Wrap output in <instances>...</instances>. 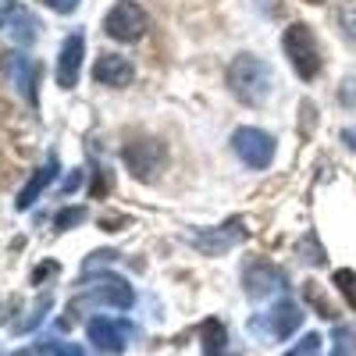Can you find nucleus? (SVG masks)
I'll use <instances>...</instances> for the list:
<instances>
[{"label":"nucleus","instance_id":"f257e3e1","mask_svg":"<svg viewBox=\"0 0 356 356\" xmlns=\"http://www.w3.org/2000/svg\"><path fill=\"white\" fill-rule=\"evenodd\" d=\"M271 82H275V75H271V68H267L260 57L243 54V57H235V61L228 65L232 93L239 97L243 104H250V107H260L267 97H271Z\"/></svg>","mask_w":356,"mask_h":356},{"label":"nucleus","instance_id":"f03ea898","mask_svg":"<svg viewBox=\"0 0 356 356\" xmlns=\"http://www.w3.org/2000/svg\"><path fill=\"white\" fill-rule=\"evenodd\" d=\"M282 47L289 54L292 68L300 72V79H314L321 72V65H324L321 61V47H317V40H314V33H310L307 25H289Z\"/></svg>","mask_w":356,"mask_h":356},{"label":"nucleus","instance_id":"7ed1b4c3","mask_svg":"<svg viewBox=\"0 0 356 356\" xmlns=\"http://www.w3.org/2000/svg\"><path fill=\"white\" fill-rule=\"evenodd\" d=\"M146 11L139 4H132V0H118V4L111 8V15L104 18V33L118 43H136L143 33H146Z\"/></svg>","mask_w":356,"mask_h":356},{"label":"nucleus","instance_id":"20e7f679","mask_svg":"<svg viewBox=\"0 0 356 356\" xmlns=\"http://www.w3.org/2000/svg\"><path fill=\"white\" fill-rule=\"evenodd\" d=\"M232 146L250 168H267L275 157V139L260 129H239L232 136Z\"/></svg>","mask_w":356,"mask_h":356},{"label":"nucleus","instance_id":"39448f33","mask_svg":"<svg viewBox=\"0 0 356 356\" xmlns=\"http://www.w3.org/2000/svg\"><path fill=\"white\" fill-rule=\"evenodd\" d=\"M161 161H164V150H161L157 139H139V143L125 146V164H129V171L136 178H150Z\"/></svg>","mask_w":356,"mask_h":356},{"label":"nucleus","instance_id":"423d86ee","mask_svg":"<svg viewBox=\"0 0 356 356\" xmlns=\"http://www.w3.org/2000/svg\"><path fill=\"white\" fill-rule=\"evenodd\" d=\"M246 235V228H243V221L235 218V221H228L225 228H214V232H196L193 235V246L196 250H203V253H211V257H218V253H225V250H232L235 243H239Z\"/></svg>","mask_w":356,"mask_h":356},{"label":"nucleus","instance_id":"0eeeda50","mask_svg":"<svg viewBox=\"0 0 356 356\" xmlns=\"http://www.w3.org/2000/svg\"><path fill=\"white\" fill-rule=\"evenodd\" d=\"M300 321H303V310L296 303H289V300H282L264 321H253V332L267 324V335H271V339H285V335H292L296 328H300Z\"/></svg>","mask_w":356,"mask_h":356},{"label":"nucleus","instance_id":"6e6552de","mask_svg":"<svg viewBox=\"0 0 356 356\" xmlns=\"http://www.w3.org/2000/svg\"><path fill=\"white\" fill-rule=\"evenodd\" d=\"M4 68L15 79V86L22 89V97L29 104H36V82H40V65L29 61L25 54H4Z\"/></svg>","mask_w":356,"mask_h":356},{"label":"nucleus","instance_id":"1a4fd4ad","mask_svg":"<svg viewBox=\"0 0 356 356\" xmlns=\"http://www.w3.org/2000/svg\"><path fill=\"white\" fill-rule=\"evenodd\" d=\"M89 339H93L97 349H104V353H122L125 349V321L93 317L89 321Z\"/></svg>","mask_w":356,"mask_h":356},{"label":"nucleus","instance_id":"9d476101","mask_svg":"<svg viewBox=\"0 0 356 356\" xmlns=\"http://www.w3.org/2000/svg\"><path fill=\"white\" fill-rule=\"evenodd\" d=\"M132 65H129V57L122 54H100L97 57V68H93V79L100 86H129L132 82Z\"/></svg>","mask_w":356,"mask_h":356},{"label":"nucleus","instance_id":"9b49d317","mask_svg":"<svg viewBox=\"0 0 356 356\" xmlns=\"http://www.w3.org/2000/svg\"><path fill=\"white\" fill-rule=\"evenodd\" d=\"M82 47H86L82 33H72V36L65 40V47H61V61H57V82H61L65 89H72V86L79 82V68H82Z\"/></svg>","mask_w":356,"mask_h":356},{"label":"nucleus","instance_id":"f8f14e48","mask_svg":"<svg viewBox=\"0 0 356 356\" xmlns=\"http://www.w3.org/2000/svg\"><path fill=\"white\" fill-rule=\"evenodd\" d=\"M86 300L89 303H111V307H129L132 303V289L122 282V278H114V275H107V278H100L93 289L86 292Z\"/></svg>","mask_w":356,"mask_h":356},{"label":"nucleus","instance_id":"ddd939ff","mask_svg":"<svg viewBox=\"0 0 356 356\" xmlns=\"http://www.w3.org/2000/svg\"><path fill=\"white\" fill-rule=\"evenodd\" d=\"M282 271H275L271 264H253L250 271H246V292L253 296H267V292H275V289H282Z\"/></svg>","mask_w":356,"mask_h":356},{"label":"nucleus","instance_id":"4468645a","mask_svg":"<svg viewBox=\"0 0 356 356\" xmlns=\"http://www.w3.org/2000/svg\"><path fill=\"white\" fill-rule=\"evenodd\" d=\"M54 175H57V157H50V161H47V168H40L33 178H29V186H25V189L18 193V200H15L18 211H29V207L36 203V196H40V193L54 182Z\"/></svg>","mask_w":356,"mask_h":356},{"label":"nucleus","instance_id":"2eb2a0df","mask_svg":"<svg viewBox=\"0 0 356 356\" xmlns=\"http://www.w3.org/2000/svg\"><path fill=\"white\" fill-rule=\"evenodd\" d=\"M200 332H203V339H207V342H203L207 353H211V356L221 353V346H225V328H221L218 321H203V328H200Z\"/></svg>","mask_w":356,"mask_h":356},{"label":"nucleus","instance_id":"dca6fc26","mask_svg":"<svg viewBox=\"0 0 356 356\" xmlns=\"http://www.w3.org/2000/svg\"><path fill=\"white\" fill-rule=\"evenodd\" d=\"M335 289L346 296V303L356 310V271H349V267H342V271H335Z\"/></svg>","mask_w":356,"mask_h":356},{"label":"nucleus","instance_id":"f3484780","mask_svg":"<svg viewBox=\"0 0 356 356\" xmlns=\"http://www.w3.org/2000/svg\"><path fill=\"white\" fill-rule=\"evenodd\" d=\"M332 356H356V328H339L335 332V353Z\"/></svg>","mask_w":356,"mask_h":356},{"label":"nucleus","instance_id":"a211bd4d","mask_svg":"<svg viewBox=\"0 0 356 356\" xmlns=\"http://www.w3.org/2000/svg\"><path fill=\"white\" fill-rule=\"evenodd\" d=\"M339 22H342V29L356 40V0H342V8H339Z\"/></svg>","mask_w":356,"mask_h":356},{"label":"nucleus","instance_id":"6ab92c4d","mask_svg":"<svg viewBox=\"0 0 356 356\" xmlns=\"http://www.w3.org/2000/svg\"><path fill=\"white\" fill-rule=\"evenodd\" d=\"M307 300H310V303L317 307V314H321V317H335V310H332V303H328V300H324V296H321V289H317L314 282H307Z\"/></svg>","mask_w":356,"mask_h":356},{"label":"nucleus","instance_id":"aec40b11","mask_svg":"<svg viewBox=\"0 0 356 356\" xmlns=\"http://www.w3.org/2000/svg\"><path fill=\"white\" fill-rule=\"evenodd\" d=\"M317 353H321V335H307L289 356H317Z\"/></svg>","mask_w":356,"mask_h":356},{"label":"nucleus","instance_id":"412c9836","mask_svg":"<svg viewBox=\"0 0 356 356\" xmlns=\"http://www.w3.org/2000/svg\"><path fill=\"white\" fill-rule=\"evenodd\" d=\"M82 218H86V211H82V207H75V211H61V214H57V218H54V225L65 232L68 225H79Z\"/></svg>","mask_w":356,"mask_h":356},{"label":"nucleus","instance_id":"4be33fe9","mask_svg":"<svg viewBox=\"0 0 356 356\" xmlns=\"http://www.w3.org/2000/svg\"><path fill=\"white\" fill-rule=\"evenodd\" d=\"M339 97H342V104H346V107H356V79H346V82H342Z\"/></svg>","mask_w":356,"mask_h":356},{"label":"nucleus","instance_id":"5701e85b","mask_svg":"<svg viewBox=\"0 0 356 356\" xmlns=\"http://www.w3.org/2000/svg\"><path fill=\"white\" fill-rule=\"evenodd\" d=\"M18 11H22V8L15 4V0H0V25H4V22H15Z\"/></svg>","mask_w":356,"mask_h":356},{"label":"nucleus","instance_id":"b1692460","mask_svg":"<svg viewBox=\"0 0 356 356\" xmlns=\"http://www.w3.org/2000/svg\"><path fill=\"white\" fill-rule=\"evenodd\" d=\"M47 4H50L54 11H61V15H68V11H75V8H79V0H47Z\"/></svg>","mask_w":356,"mask_h":356},{"label":"nucleus","instance_id":"393cba45","mask_svg":"<svg viewBox=\"0 0 356 356\" xmlns=\"http://www.w3.org/2000/svg\"><path fill=\"white\" fill-rule=\"evenodd\" d=\"M54 271H57V264H43V267H36V275H33V282L40 285V282H43V278H50Z\"/></svg>","mask_w":356,"mask_h":356},{"label":"nucleus","instance_id":"a878e982","mask_svg":"<svg viewBox=\"0 0 356 356\" xmlns=\"http://www.w3.org/2000/svg\"><path fill=\"white\" fill-rule=\"evenodd\" d=\"M54 356H86V353H82L79 346H57V349H54Z\"/></svg>","mask_w":356,"mask_h":356},{"label":"nucleus","instance_id":"bb28decb","mask_svg":"<svg viewBox=\"0 0 356 356\" xmlns=\"http://www.w3.org/2000/svg\"><path fill=\"white\" fill-rule=\"evenodd\" d=\"M79 182H82V171H72V175L65 178V193H72V189H79Z\"/></svg>","mask_w":356,"mask_h":356},{"label":"nucleus","instance_id":"cd10ccee","mask_svg":"<svg viewBox=\"0 0 356 356\" xmlns=\"http://www.w3.org/2000/svg\"><path fill=\"white\" fill-rule=\"evenodd\" d=\"M342 139H346V146H353V150H356V129H346Z\"/></svg>","mask_w":356,"mask_h":356}]
</instances>
